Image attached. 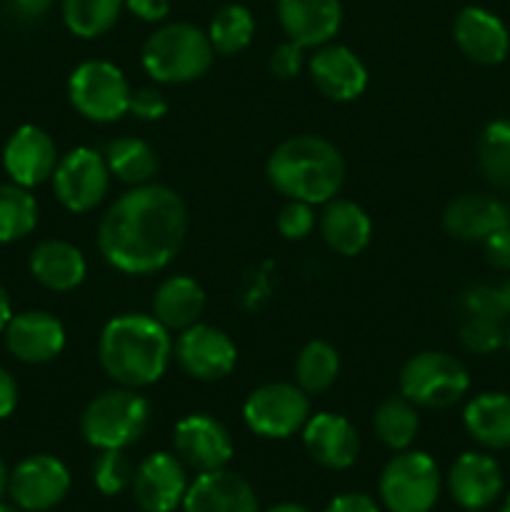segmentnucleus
I'll return each mask as SVG.
<instances>
[{"mask_svg":"<svg viewBox=\"0 0 510 512\" xmlns=\"http://www.w3.org/2000/svg\"><path fill=\"white\" fill-rule=\"evenodd\" d=\"M188 233V208L173 188L135 185L120 195L98 228V250L110 268L150 275L168 268Z\"/></svg>","mask_w":510,"mask_h":512,"instance_id":"1","label":"nucleus"},{"mask_svg":"<svg viewBox=\"0 0 510 512\" xmlns=\"http://www.w3.org/2000/svg\"><path fill=\"white\" fill-rule=\"evenodd\" d=\"M105 375L123 388H150L173 360V338L155 315L123 313L108 320L98 340Z\"/></svg>","mask_w":510,"mask_h":512,"instance_id":"2","label":"nucleus"},{"mask_svg":"<svg viewBox=\"0 0 510 512\" xmlns=\"http://www.w3.org/2000/svg\"><path fill=\"white\" fill-rule=\"evenodd\" d=\"M268 183L285 200L325 205L338 198L345 183V160L320 135H293L270 153L265 165Z\"/></svg>","mask_w":510,"mask_h":512,"instance_id":"3","label":"nucleus"},{"mask_svg":"<svg viewBox=\"0 0 510 512\" xmlns=\"http://www.w3.org/2000/svg\"><path fill=\"white\" fill-rule=\"evenodd\" d=\"M215 50L208 33L190 23H168L155 30L143 45L140 63L155 83L183 85L203 78L210 70Z\"/></svg>","mask_w":510,"mask_h":512,"instance_id":"4","label":"nucleus"},{"mask_svg":"<svg viewBox=\"0 0 510 512\" xmlns=\"http://www.w3.org/2000/svg\"><path fill=\"white\" fill-rule=\"evenodd\" d=\"M150 423V403L135 388L95 395L80 415V435L95 450H125L138 443Z\"/></svg>","mask_w":510,"mask_h":512,"instance_id":"5","label":"nucleus"},{"mask_svg":"<svg viewBox=\"0 0 510 512\" xmlns=\"http://www.w3.org/2000/svg\"><path fill=\"white\" fill-rule=\"evenodd\" d=\"M400 395L415 408L443 410L460 403L470 388V375L458 358L440 350H425L400 368Z\"/></svg>","mask_w":510,"mask_h":512,"instance_id":"6","label":"nucleus"},{"mask_svg":"<svg viewBox=\"0 0 510 512\" xmlns=\"http://www.w3.org/2000/svg\"><path fill=\"white\" fill-rule=\"evenodd\" d=\"M130 93L125 73L108 60H85L68 78L70 105L90 123H115L128 115Z\"/></svg>","mask_w":510,"mask_h":512,"instance_id":"7","label":"nucleus"},{"mask_svg":"<svg viewBox=\"0 0 510 512\" xmlns=\"http://www.w3.org/2000/svg\"><path fill=\"white\" fill-rule=\"evenodd\" d=\"M378 493L390 512H430L440 495V470L428 453L400 450L380 473Z\"/></svg>","mask_w":510,"mask_h":512,"instance_id":"8","label":"nucleus"},{"mask_svg":"<svg viewBox=\"0 0 510 512\" xmlns=\"http://www.w3.org/2000/svg\"><path fill=\"white\" fill-rule=\"evenodd\" d=\"M243 420L260 438L285 440L303 433L310 420V395L298 383H265L245 398Z\"/></svg>","mask_w":510,"mask_h":512,"instance_id":"9","label":"nucleus"},{"mask_svg":"<svg viewBox=\"0 0 510 512\" xmlns=\"http://www.w3.org/2000/svg\"><path fill=\"white\" fill-rule=\"evenodd\" d=\"M110 170L103 153L93 148H73L60 155L53 173V193L68 213L83 215L98 208L110 188Z\"/></svg>","mask_w":510,"mask_h":512,"instance_id":"10","label":"nucleus"},{"mask_svg":"<svg viewBox=\"0 0 510 512\" xmlns=\"http://www.w3.org/2000/svg\"><path fill=\"white\" fill-rule=\"evenodd\" d=\"M8 493L25 512H48L58 508L70 493V470L60 458L48 453L20 460L8 475Z\"/></svg>","mask_w":510,"mask_h":512,"instance_id":"11","label":"nucleus"},{"mask_svg":"<svg viewBox=\"0 0 510 512\" xmlns=\"http://www.w3.org/2000/svg\"><path fill=\"white\" fill-rule=\"evenodd\" d=\"M173 358L185 375L203 383H215L233 373L238 363V348L228 333L213 325L195 323L180 330L173 343Z\"/></svg>","mask_w":510,"mask_h":512,"instance_id":"12","label":"nucleus"},{"mask_svg":"<svg viewBox=\"0 0 510 512\" xmlns=\"http://www.w3.org/2000/svg\"><path fill=\"white\" fill-rule=\"evenodd\" d=\"M175 455L198 473L220 470L233 458V435L218 418L205 413L185 415L173 428Z\"/></svg>","mask_w":510,"mask_h":512,"instance_id":"13","label":"nucleus"},{"mask_svg":"<svg viewBox=\"0 0 510 512\" xmlns=\"http://www.w3.org/2000/svg\"><path fill=\"white\" fill-rule=\"evenodd\" d=\"M188 485L183 460L160 450L135 468L133 498L143 512H173L183 508Z\"/></svg>","mask_w":510,"mask_h":512,"instance_id":"14","label":"nucleus"},{"mask_svg":"<svg viewBox=\"0 0 510 512\" xmlns=\"http://www.w3.org/2000/svg\"><path fill=\"white\" fill-rule=\"evenodd\" d=\"M58 160V145L48 130L38 125H20L3 148V168L10 183H18L28 190L53 178Z\"/></svg>","mask_w":510,"mask_h":512,"instance_id":"15","label":"nucleus"},{"mask_svg":"<svg viewBox=\"0 0 510 512\" xmlns=\"http://www.w3.org/2000/svg\"><path fill=\"white\" fill-rule=\"evenodd\" d=\"M5 348L25 365H45L58 358L65 348V328L48 310L13 313L3 330Z\"/></svg>","mask_w":510,"mask_h":512,"instance_id":"16","label":"nucleus"},{"mask_svg":"<svg viewBox=\"0 0 510 512\" xmlns=\"http://www.w3.org/2000/svg\"><path fill=\"white\" fill-rule=\"evenodd\" d=\"M308 73L315 88L335 103H350L368 88V68L348 45L325 43L315 48Z\"/></svg>","mask_w":510,"mask_h":512,"instance_id":"17","label":"nucleus"},{"mask_svg":"<svg viewBox=\"0 0 510 512\" xmlns=\"http://www.w3.org/2000/svg\"><path fill=\"white\" fill-rule=\"evenodd\" d=\"M303 448L323 468L348 470L358 460L360 435L343 415L318 413L305 423Z\"/></svg>","mask_w":510,"mask_h":512,"instance_id":"18","label":"nucleus"},{"mask_svg":"<svg viewBox=\"0 0 510 512\" xmlns=\"http://www.w3.org/2000/svg\"><path fill=\"white\" fill-rule=\"evenodd\" d=\"M278 20L288 40L303 48H320L343 25L340 0H278Z\"/></svg>","mask_w":510,"mask_h":512,"instance_id":"19","label":"nucleus"},{"mask_svg":"<svg viewBox=\"0 0 510 512\" xmlns=\"http://www.w3.org/2000/svg\"><path fill=\"white\" fill-rule=\"evenodd\" d=\"M453 38L460 53L480 65L503 63L510 50V35L503 20L478 5L460 10L453 23Z\"/></svg>","mask_w":510,"mask_h":512,"instance_id":"20","label":"nucleus"},{"mask_svg":"<svg viewBox=\"0 0 510 512\" xmlns=\"http://www.w3.org/2000/svg\"><path fill=\"white\" fill-rule=\"evenodd\" d=\"M183 512H260L253 485L230 470L198 473L188 485Z\"/></svg>","mask_w":510,"mask_h":512,"instance_id":"21","label":"nucleus"},{"mask_svg":"<svg viewBox=\"0 0 510 512\" xmlns=\"http://www.w3.org/2000/svg\"><path fill=\"white\" fill-rule=\"evenodd\" d=\"M448 490L465 510H485L503 493V470L490 455L463 453L448 473Z\"/></svg>","mask_w":510,"mask_h":512,"instance_id":"22","label":"nucleus"},{"mask_svg":"<svg viewBox=\"0 0 510 512\" xmlns=\"http://www.w3.org/2000/svg\"><path fill=\"white\" fill-rule=\"evenodd\" d=\"M505 225H510V210L493 195H460L443 213V228L448 235L465 243H483Z\"/></svg>","mask_w":510,"mask_h":512,"instance_id":"23","label":"nucleus"},{"mask_svg":"<svg viewBox=\"0 0 510 512\" xmlns=\"http://www.w3.org/2000/svg\"><path fill=\"white\" fill-rule=\"evenodd\" d=\"M28 268L30 275L53 293H70L88 275V263H85V255L80 253V248L58 238L35 245L28 258Z\"/></svg>","mask_w":510,"mask_h":512,"instance_id":"24","label":"nucleus"},{"mask_svg":"<svg viewBox=\"0 0 510 512\" xmlns=\"http://www.w3.org/2000/svg\"><path fill=\"white\" fill-rule=\"evenodd\" d=\"M320 235L330 250L345 258H355L363 253L373 238V223L370 215L358 203L345 198H333L325 203L320 213Z\"/></svg>","mask_w":510,"mask_h":512,"instance_id":"25","label":"nucleus"},{"mask_svg":"<svg viewBox=\"0 0 510 512\" xmlns=\"http://www.w3.org/2000/svg\"><path fill=\"white\" fill-rule=\"evenodd\" d=\"M205 310V290L188 275H170L153 295V315L173 333L200 323Z\"/></svg>","mask_w":510,"mask_h":512,"instance_id":"26","label":"nucleus"},{"mask_svg":"<svg viewBox=\"0 0 510 512\" xmlns=\"http://www.w3.org/2000/svg\"><path fill=\"white\" fill-rule=\"evenodd\" d=\"M463 425L475 443L490 450L510 448V395L480 393L465 405Z\"/></svg>","mask_w":510,"mask_h":512,"instance_id":"27","label":"nucleus"},{"mask_svg":"<svg viewBox=\"0 0 510 512\" xmlns=\"http://www.w3.org/2000/svg\"><path fill=\"white\" fill-rule=\"evenodd\" d=\"M105 163L113 178L128 185H145L153 183L158 173V155L150 148V143L135 138V135H120L105 145L103 153Z\"/></svg>","mask_w":510,"mask_h":512,"instance_id":"28","label":"nucleus"},{"mask_svg":"<svg viewBox=\"0 0 510 512\" xmlns=\"http://www.w3.org/2000/svg\"><path fill=\"white\" fill-rule=\"evenodd\" d=\"M420 418L418 410L410 400H405L403 395H393V398H385L383 403L375 408L373 415V430L378 435L380 443L385 448L395 450H408L413 445L415 435H418Z\"/></svg>","mask_w":510,"mask_h":512,"instance_id":"29","label":"nucleus"},{"mask_svg":"<svg viewBox=\"0 0 510 512\" xmlns=\"http://www.w3.org/2000/svg\"><path fill=\"white\" fill-rule=\"evenodd\" d=\"M340 375V355L328 340H308L295 358V380L308 395L333 388Z\"/></svg>","mask_w":510,"mask_h":512,"instance_id":"30","label":"nucleus"},{"mask_svg":"<svg viewBox=\"0 0 510 512\" xmlns=\"http://www.w3.org/2000/svg\"><path fill=\"white\" fill-rule=\"evenodd\" d=\"M38 225V200L18 183H0V245L28 238Z\"/></svg>","mask_w":510,"mask_h":512,"instance_id":"31","label":"nucleus"},{"mask_svg":"<svg viewBox=\"0 0 510 512\" xmlns=\"http://www.w3.org/2000/svg\"><path fill=\"white\" fill-rule=\"evenodd\" d=\"M123 0H63L65 28L83 40L100 38L118 23L123 13Z\"/></svg>","mask_w":510,"mask_h":512,"instance_id":"32","label":"nucleus"},{"mask_svg":"<svg viewBox=\"0 0 510 512\" xmlns=\"http://www.w3.org/2000/svg\"><path fill=\"white\" fill-rule=\"evenodd\" d=\"M255 35V18L245 5L230 3L223 5L213 15L208 28V40L218 55H238L250 45Z\"/></svg>","mask_w":510,"mask_h":512,"instance_id":"33","label":"nucleus"},{"mask_svg":"<svg viewBox=\"0 0 510 512\" xmlns=\"http://www.w3.org/2000/svg\"><path fill=\"white\" fill-rule=\"evenodd\" d=\"M478 165L490 185L510 190V120L485 125L478 140Z\"/></svg>","mask_w":510,"mask_h":512,"instance_id":"34","label":"nucleus"},{"mask_svg":"<svg viewBox=\"0 0 510 512\" xmlns=\"http://www.w3.org/2000/svg\"><path fill=\"white\" fill-rule=\"evenodd\" d=\"M135 468L125 450H100L98 460L93 463V483L103 495L123 493L128 485H133Z\"/></svg>","mask_w":510,"mask_h":512,"instance_id":"35","label":"nucleus"},{"mask_svg":"<svg viewBox=\"0 0 510 512\" xmlns=\"http://www.w3.org/2000/svg\"><path fill=\"white\" fill-rule=\"evenodd\" d=\"M460 345L473 355H490L503 348L505 333L498 320L468 315V320L460 325Z\"/></svg>","mask_w":510,"mask_h":512,"instance_id":"36","label":"nucleus"},{"mask_svg":"<svg viewBox=\"0 0 510 512\" xmlns=\"http://www.w3.org/2000/svg\"><path fill=\"white\" fill-rule=\"evenodd\" d=\"M313 208H315V205H310V203L288 200V203L280 208L278 220H275V225H278V233L283 235L285 240H305V238H308V235L313 233L315 223H318Z\"/></svg>","mask_w":510,"mask_h":512,"instance_id":"37","label":"nucleus"},{"mask_svg":"<svg viewBox=\"0 0 510 512\" xmlns=\"http://www.w3.org/2000/svg\"><path fill=\"white\" fill-rule=\"evenodd\" d=\"M460 305L473 318H488L500 323L508 315L503 298H500V290L493 288V285H473V288H468L460 298Z\"/></svg>","mask_w":510,"mask_h":512,"instance_id":"38","label":"nucleus"},{"mask_svg":"<svg viewBox=\"0 0 510 512\" xmlns=\"http://www.w3.org/2000/svg\"><path fill=\"white\" fill-rule=\"evenodd\" d=\"M128 113L133 118L143 120V123H155V120L165 118V113H168V100H165V95L158 88L145 85V88H138L130 93Z\"/></svg>","mask_w":510,"mask_h":512,"instance_id":"39","label":"nucleus"},{"mask_svg":"<svg viewBox=\"0 0 510 512\" xmlns=\"http://www.w3.org/2000/svg\"><path fill=\"white\" fill-rule=\"evenodd\" d=\"M270 73L280 80H293L305 68V48L303 45L285 40L270 53Z\"/></svg>","mask_w":510,"mask_h":512,"instance_id":"40","label":"nucleus"},{"mask_svg":"<svg viewBox=\"0 0 510 512\" xmlns=\"http://www.w3.org/2000/svg\"><path fill=\"white\" fill-rule=\"evenodd\" d=\"M483 253L490 268L510 270V225L495 230L490 238L483 240Z\"/></svg>","mask_w":510,"mask_h":512,"instance_id":"41","label":"nucleus"},{"mask_svg":"<svg viewBox=\"0 0 510 512\" xmlns=\"http://www.w3.org/2000/svg\"><path fill=\"white\" fill-rule=\"evenodd\" d=\"M123 5L145 23H160L170 13V0H123Z\"/></svg>","mask_w":510,"mask_h":512,"instance_id":"42","label":"nucleus"},{"mask_svg":"<svg viewBox=\"0 0 510 512\" xmlns=\"http://www.w3.org/2000/svg\"><path fill=\"white\" fill-rule=\"evenodd\" d=\"M323 512H380L378 503L365 493H343L328 503Z\"/></svg>","mask_w":510,"mask_h":512,"instance_id":"43","label":"nucleus"},{"mask_svg":"<svg viewBox=\"0 0 510 512\" xmlns=\"http://www.w3.org/2000/svg\"><path fill=\"white\" fill-rule=\"evenodd\" d=\"M15 408H18V383L10 375V370L0 365V420L10 418Z\"/></svg>","mask_w":510,"mask_h":512,"instance_id":"44","label":"nucleus"},{"mask_svg":"<svg viewBox=\"0 0 510 512\" xmlns=\"http://www.w3.org/2000/svg\"><path fill=\"white\" fill-rule=\"evenodd\" d=\"M8 3L20 20H38L53 8V0H8Z\"/></svg>","mask_w":510,"mask_h":512,"instance_id":"45","label":"nucleus"},{"mask_svg":"<svg viewBox=\"0 0 510 512\" xmlns=\"http://www.w3.org/2000/svg\"><path fill=\"white\" fill-rule=\"evenodd\" d=\"M10 318H13V305H10L8 290H5V285L0 283V335H3L5 325L10 323Z\"/></svg>","mask_w":510,"mask_h":512,"instance_id":"46","label":"nucleus"},{"mask_svg":"<svg viewBox=\"0 0 510 512\" xmlns=\"http://www.w3.org/2000/svg\"><path fill=\"white\" fill-rule=\"evenodd\" d=\"M265 512H310L305 505H298V503H280L275 505V508L265 510Z\"/></svg>","mask_w":510,"mask_h":512,"instance_id":"47","label":"nucleus"},{"mask_svg":"<svg viewBox=\"0 0 510 512\" xmlns=\"http://www.w3.org/2000/svg\"><path fill=\"white\" fill-rule=\"evenodd\" d=\"M8 468H5V463H3V458H0V498H3L5 495V490H8Z\"/></svg>","mask_w":510,"mask_h":512,"instance_id":"48","label":"nucleus"},{"mask_svg":"<svg viewBox=\"0 0 510 512\" xmlns=\"http://www.w3.org/2000/svg\"><path fill=\"white\" fill-rule=\"evenodd\" d=\"M498 290H500V298H503V305H505V310H508V313H510V278L505 280V283L500 285Z\"/></svg>","mask_w":510,"mask_h":512,"instance_id":"49","label":"nucleus"},{"mask_svg":"<svg viewBox=\"0 0 510 512\" xmlns=\"http://www.w3.org/2000/svg\"><path fill=\"white\" fill-rule=\"evenodd\" d=\"M0 512H25V510H20L18 505H8V503H0Z\"/></svg>","mask_w":510,"mask_h":512,"instance_id":"50","label":"nucleus"},{"mask_svg":"<svg viewBox=\"0 0 510 512\" xmlns=\"http://www.w3.org/2000/svg\"><path fill=\"white\" fill-rule=\"evenodd\" d=\"M500 512H510V493H508V498H505V505H503V510Z\"/></svg>","mask_w":510,"mask_h":512,"instance_id":"51","label":"nucleus"},{"mask_svg":"<svg viewBox=\"0 0 510 512\" xmlns=\"http://www.w3.org/2000/svg\"><path fill=\"white\" fill-rule=\"evenodd\" d=\"M505 345H508V350H510V330H508V335H505Z\"/></svg>","mask_w":510,"mask_h":512,"instance_id":"52","label":"nucleus"}]
</instances>
